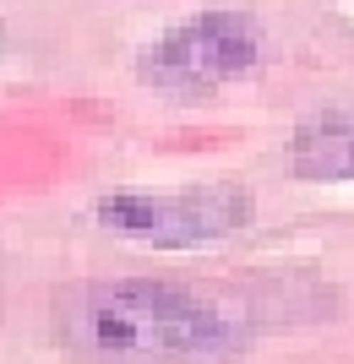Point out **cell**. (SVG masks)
Masks as SVG:
<instances>
[{
    "mask_svg": "<svg viewBox=\"0 0 354 364\" xmlns=\"http://www.w3.org/2000/svg\"><path fill=\"white\" fill-rule=\"evenodd\" d=\"M262 60V22L246 11H202L142 49L137 76L158 92H207Z\"/></svg>",
    "mask_w": 354,
    "mask_h": 364,
    "instance_id": "cell-2",
    "label": "cell"
},
{
    "mask_svg": "<svg viewBox=\"0 0 354 364\" xmlns=\"http://www.w3.org/2000/svg\"><path fill=\"white\" fill-rule=\"evenodd\" d=\"M289 158L306 180H354V109H333V114L306 120L294 131Z\"/></svg>",
    "mask_w": 354,
    "mask_h": 364,
    "instance_id": "cell-4",
    "label": "cell"
},
{
    "mask_svg": "<svg viewBox=\"0 0 354 364\" xmlns=\"http://www.w3.org/2000/svg\"><path fill=\"white\" fill-rule=\"evenodd\" d=\"M98 223L142 245H207L251 223V191H240V185L115 191L98 201Z\"/></svg>",
    "mask_w": 354,
    "mask_h": 364,
    "instance_id": "cell-3",
    "label": "cell"
},
{
    "mask_svg": "<svg viewBox=\"0 0 354 364\" xmlns=\"http://www.w3.org/2000/svg\"><path fill=\"white\" fill-rule=\"evenodd\" d=\"M55 326L93 364H224L251 343L246 299L185 277L77 283L55 304Z\"/></svg>",
    "mask_w": 354,
    "mask_h": 364,
    "instance_id": "cell-1",
    "label": "cell"
}]
</instances>
